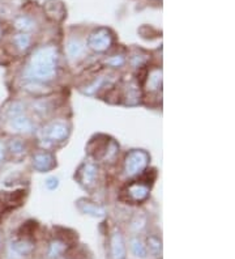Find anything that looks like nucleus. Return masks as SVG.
<instances>
[{"instance_id":"obj_1","label":"nucleus","mask_w":235,"mask_h":259,"mask_svg":"<svg viewBox=\"0 0 235 259\" xmlns=\"http://www.w3.org/2000/svg\"><path fill=\"white\" fill-rule=\"evenodd\" d=\"M59 67V51L57 46L47 45L31 54L29 63L24 71V77L30 82L47 84L53 81L58 75Z\"/></svg>"},{"instance_id":"obj_2","label":"nucleus","mask_w":235,"mask_h":259,"mask_svg":"<svg viewBox=\"0 0 235 259\" xmlns=\"http://www.w3.org/2000/svg\"><path fill=\"white\" fill-rule=\"evenodd\" d=\"M149 160H151V156L147 151L133 149V151L128 152L124 158V165H123L125 176L136 177V176L143 174L149 165Z\"/></svg>"},{"instance_id":"obj_3","label":"nucleus","mask_w":235,"mask_h":259,"mask_svg":"<svg viewBox=\"0 0 235 259\" xmlns=\"http://www.w3.org/2000/svg\"><path fill=\"white\" fill-rule=\"evenodd\" d=\"M114 44V35L107 28H98L90 33L88 38V48L94 53H106Z\"/></svg>"},{"instance_id":"obj_4","label":"nucleus","mask_w":235,"mask_h":259,"mask_svg":"<svg viewBox=\"0 0 235 259\" xmlns=\"http://www.w3.org/2000/svg\"><path fill=\"white\" fill-rule=\"evenodd\" d=\"M98 177V166L93 161H84L78 166L77 171L75 174L76 181L80 186L84 189L90 190L96 185V181Z\"/></svg>"},{"instance_id":"obj_5","label":"nucleus","mask_w":235,"mask_h":259,"mask_svg":"<svg viewBox=\"0 0 235 259\" xmlns=\"http://www.w3.org/2000/svg\"><path fill=\"white\" fill-rule=\"evenodd\" d=\"M71 133V128H69V124L64 120H55V122H51L49 126H46L43 134L44 138L47 139V142L51 143H60L64 142L69 136Z\"/></svg>"},{"instance_id":"obj_6","label":"nucleus","mask_w":235,"mask_h":259,"mask_svg":"<svg viewBox=\"0 0 235 259\" xmlns=\"http://www.w3.org/2000/svg\"><path fill=\"white\" fill-rule=\"evenodd\" d=\"M151 193V187L149 185H147L145 182H141V181H136V182H132L131 185L127 186L124 194L127 196V200L132 203H141L148 199Z\"/></svg>"},{"instance_id":"obj_7","label":"nucleus","mask_w":235,"mask_h":259,"mask_svg":"<svg viewBox=\"0 0 235 259\" xmlns=\"http://www.w3.org/2000/svg\"><path fill=\"white\" fill-rule=\"evenodd\" d=\"M110 258L111 259H125L127 256V249H125L124 237L119 229H114L113 233L110 234Z\"/></svg>"},{"instance_id":"obj_8","label":"nucleus","mask_w":235,"mask_h":259,"mask_svg":"<svg viewBox=\"0 0 235 259\" xmlns=\"http://www.w3.org/2000/svg\"><path fill=\"white\" fill-rule=\"evenodd\" d=\"M57 166L55 156L50 152H37L33 156V167L39 173H47Z\"/></svg>"},{"instance_id":"obj_9","label":"nucleus","mask_w":235,"mask_h":259,"mask_svg":"<svg viewBox=\"0 0 235 259\" xmlns=\"http://www.w3.org/2000/svg\"><path fill=\"white\" fill-rule=\"evenodd\" d=\"M76 207L81 213L84 215L91 216V218H104L106 215V209H105L104 205L98 204V203L93 202L90 199H86V198H81L76 202Z\"/></svg>"},{"instance_id":"obj_10","label":"nucleus","mask_w":235,"mask_h":259,"mask_svg":"<svg viewBox=\"0 0 235 259\" xmlns=\"http://www.w3.org/2000/svg\"><path fill=\"white\" fill-rule=\"evenodd\" d=\"M10 128L19 134H30L34 130V123L30 118L21 114L17 117L10 118Z\"/></svg>"},{"instance_id":"obj_11","label":"nucleus","mask_w":235,"mask_h":259,"mask_svg":"<svg viewBox=\"0 0 235 259\" xmlns=\"http://www.w3.org/2000/svg\"><path fill=\"white\" fill-rule=\"evenodd\" d=\"M43 8L47 16L54 21H62L66 17V8L59 0H46Z\"/></svg>"},{"instance_id":"obj_12","label":"nucleus","mask_w":235,"mask_h":259,"mask_svg":"<svg viewBox=\"0 0 235 259\" xmlns=\"http://www.w3.org/2000/svg\"><path fill=\"white\" fill-rule=\"evenodd\" d=\"M34 250V245L26 240H19L11 243L10 255L11 258L22 259L24 256L29 255Z\"/></svg>"},{"instance_id":"obj_13","label":"nucleus","mask_w":235,"mask_h":259,"mask_svg":"<svg viewBox=\"0 0 235 259\" xmlns=\"http://www.w3.org/2000/svg\"><path fill=\"white\" fill-rule=\"evenodd\" d=\"M123 98H124V104L128 106H136L141 102V89L136 82H128L124 87V92H123Z\"/></svg>"},{"instance_id":"obj_14","label":"nucleus","mask_w":235,"mask_h":259,"mask_svg":"<svg viewBox=\"0 0 235 259\" xmlns=\"http://www.w3.org/2000/svg\"><path fill=\"white\" fill-rule=\"evenodd\" d=\"M161 85H162V70L160 68L152 70L145 80V88L148 92H156L161 88Z\"/></svg>"},{"instance_id":"obj_15","label":"nucleus","mask_w":235,"mask_h":259,"mask_svg":"<svg viewBox=\"0 0 235 259\" xmlns=\"http://www.w3.org/2000/svg\"><path fill=\"white\" fill-rule=\"evenodd\" d=\"M85 51V45L80 38H71L67 44V54L71 59H77L82 57Z\"/></svg>"},{"instance_id":"obj_16","label":"nucleus","mask_w":235,"mask_h":259,"mask_svg":"<svg viewBox=\"0 0 235 259\" xmlns=\"http://www.w3.org/2000/svg\"><path fill=\"white\" fill-rule=\"evenodd\" d=\"M13 25L15 28L19 30L20 33H29L31 30H34L37 24L31 17L25 16V15H21V16H17L13 21Z\"/></svg>"},{"instance_id":"obj_17","label":"nucleus","mask_w":235,"mask_h":259,"mask_svg":"<svg viewBox=\"0 0 235 259\" xmlns=\"http://www.w3.org/2000/svg\"><path fill=\"white\" fill-rule=\"evenodd\" d=\"M129 245H131L132 254H133L136 258H145V256H147V245H145L144 241L141 240L140 237H132Z\"/></svg>"},{"instance_id":"obj_18","label":"nucleus","mask_w":235,"mask_h":259,"mask_svg":"<svg viewBox=\"0 0 235 259\" xmlns=\"http://www.w3.org/2000/svg\"><path fill=\"white\" fill-rule=\"evenodd\" d=\"M66 250L67 242H64V241L62 240H55L50 243V247H49V256L53 259H57L66 253Z\"/></svg>"},{"instance_id":"obj_19","label":"nucleus","mask_w":235,"mask_h":259,"mask_svg":"<svg viewBox=\"0 0 235 259\" xmlns=\"http://www.w3.org/2000/svg\"><path fill=\"white\" fill-rule=\"evenodd\" d=\"M13 44L20 51H26L31 45V35L29 33H17L13 37Z\"/></svg>"},{"instance_id":"obj_20","label":"nucleus","mask_w":235,"mask_h":259,"mask_svg":"<svg viewBox=\"0 0 235 259\" xmlns=\"http://www.w3.org/2000/svg\"><path fill=\"white\" fill-rule=\"evenodd\" d=\"M147 250L154 256H161L162 254V241L157 236H149L147 240Z\"/></svg>"},{"instance_id":"obj_21","label":"nucleus","mask_w":235,"mask_h":259,"mask_svg":"<svg viewBox=\"0 0 235 259\" xmlns=\"http://www.w3.org/2000/svg\"><path fill=\"white\" fill-rule=\"evenodd\" d=\"M105 84H106V77H105V76H100V77H97V79H94L89 85L85 87V89L82 91V92H84L85 95L93 96L96 95L101 88H104Z\"/></svg>"},{"instance_id":"obj_22","label":"nucleus","mask_w":235,"mask_h":259,"mask_svg":"<svg viewBox=\"0 0 235 259\" xmlns=\"http://www.w3.org/2000/svg\"><path fill=\"white\" fill-rule=\"evenodd\" d=\"M25 143L21 139H12L8 146H7V152H11L15 156H21L25 153Z\"/></svg>"},{"instance_id":"obj_23","label":"nucleus","mask_w":235,"mask_h":259,"mask_svg":"<svg viewBox=\"0 0 235 259\" xmlns=\"http://www.w3.org/2000/svg\"><path fill=\"white\" fill-rule=\"evenodd\" d=\"M118 152H119V146L116 144L115 142H114L113 139H110L109 144H107V148L106 151H105V155L104 157H102V160L104 161H113V160H115L116 155H118Z\"/></svg>"},{"instance_id":"obj_24","label":"nucleus","mask_w":235,"mask_h":259,"mask_svg":"<svg viewBox=\"0 0 235 259\" xmlns=\"http://www.w3.org/2000/svg\"><path fill=\"white\" fill-rule=\"evenodd\" d=\"M25 111V105L22 104V102H13L11 105V108L8 109V117L13 118V117H17V115H21L24 114Z\"/></svg>"},{"instance_id":"obj_25","label":"nucleus","mask_w":235,"mask_h":259,"mask_svg":"<svg viewBox=\"0 0 235 259\" xmlns=\"http://www.w3.org/2000/svg\"><path fill=\"white\" fill-rule=\"evenodd\" d=\"M125 58L123 55H114V57L109 58L106 60V64L110 67H114V68H120V67L124 66Z\"/></svg>"},{"instance_id":"obj_26","label":"nucleus","mask_w":235,"mask_h":259,"mask_svg":"<svg viewBox=\"0 0 235 259\" xmlns=\"http://www.w3.org/2000/svg\"><path fill=\"white\" fill-rule=\"evenodd\" d=\"M145 224H147V220H145L144 216H140V218H135V220L132 222V231L135 232H140L143 228L145 227Z\"/></svg>"},{"instance_id":"obj_27","label":"nucleus","mask_w":235,"mask_h":259,"mask_svg":"<svg viewBox=\"0 0 235 259\" xmlns=\"http://www.w3.org/2000/svg\"><path fill=\"white\" fill-rule=\"evenodd\" d=\"M59 186V178L58 177H50L46 180V187L49 190H55Z\"/></svg>"},{"instance_id":"obj_28","label":"nucleus","mask_w":235,"mask_h":259,"mask_svg":"<svg viewBox=\"0 0 235 259\" xmlns=\"http://www.w3.org/2000/svg\"><path fill=\"white\" fill-rule=\"evenodd\" d=\"M6 157H7V146H4L3 143H0V165L3 164Z\"/></svg>"},{"instance_id":"obj_29","label":"nucleus","mask_w":235,"mask_h":259,"mask_svg":"<svg viewBox=\"0 0 235 259\" xmlns=\"http://www.w3.org/2000/svg\"><path fill=\"white\" fill-rule=\"evenodd\" d=\"M0 38H2V28H0Z\"/></svg>"}]
</instances>
